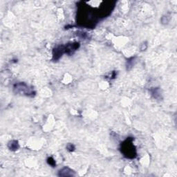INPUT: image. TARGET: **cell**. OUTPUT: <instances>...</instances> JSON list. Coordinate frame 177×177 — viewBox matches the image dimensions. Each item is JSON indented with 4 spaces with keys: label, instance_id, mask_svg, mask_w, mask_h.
<instances>
[{
    "label": "cell",
    "instance_id": "obj_1",
    "mask_svg": "<svg viewBox=\"0 0 177 177\" xmlns=\"http://www.w3.org/2000/svg\"><path fill=\"white\" fill-rule=\"evenodd\" d=\"M132 141V139L131 140L127 139V140H125L124 143H123L124 145H123V154H125V156H126L127 157L133 159V158L134 157V156H136V153H134L136 149L135 147H134Z\"/></svg>",
    "mask_w": 177,
    "mask_h": 177
},
{
    "label": "cell",
    "instance_id": "obj_2",
    "mask_svg": "<svg viewBox=\"0 0 177 177\" xmlns=\"http://www.w3.org/2000/svg\"><path fill=\"white\" fill-rule=\"evenodd\" d=\"M14 91H15V92L18 93V94L20 93V94H26L27 96H29L30 94H33V92L29 89L28 86L24 83H22V82L18 83L15 85Z\"/></svg>",
    "mask_w": 177,
    "mask_h": 177
},
{
    "label": "cell",
    "instance_id": "obj_3",
    "mask_svg": "<svg viewBox=\"0 0 177 177\" xmlns=\"http://www.w3.org/2000/svg\"><path fill=\"white\" fill-rule=\"evenodd\" d=\"M58 175L60 176H73L75 175V172L70 168L65 167L60 170Z\"/></svg>",
    "mask_w": 177,
    "mask_h": 177
},
{
    "label": "cell",
    "instance_id": "obj_4",
    "mask_svg": "<svg viewBox=\"0 0 177 177\" xmlns=\"http://www.w3.org/2000/svg\"><path fill=\"white\" fill-rule=\"evenodd\" d=\"M8 148L12 151H15L19 148V144L17 140H11L8 142Z\"/></svg>",
    "mask_w": 177,
    "mask_h": 177
},
{
    "label": "cell",
    "instance_id": "obj_5",
    "mask_svg": "<svg viewBox=\"0 0 177 177\" xmlns=\"http://www.w3.org/2000/svg\"><path fill=\"white\" fill-rule=\"evenodd\" d=\"M47 162L50 165H51L53 167H54L55 165H56V161H55L54 159H53V158H51V157H50L47 159Z\"/></svg>",
    "mask_w": 177,
    "mask_h": 177
},
{
    "label": "cell",
    "instance_id": "obj_6",
    "mask_svg": "<svg viewBox=\"0 0 177 177\" xmlns=\"http://www.w3.org/2000/svg\"><path fill=\"white\" fill-rule=\"evenodd\" d=\"M66 149H67L68 151H71V152H72V151H73L75 149V147H74V145H72V144H68V145L66 146Z\"/></svg>",
    "mask_w": 177,
    "mask_h": 177
}]
</instances>
